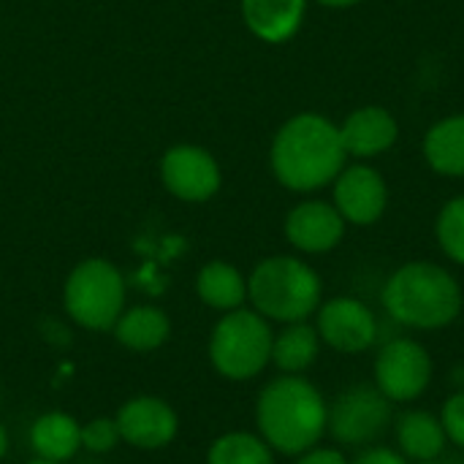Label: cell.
Listing matches in <instances>:
<instances>
[{"mask_svg": "<svg viewBox=\"0 0 464 464\" xmlns=\"http://www.w3.org/2000/svg\"><path fill=\"white\" fill-rule=\"evenodd\" d=\"M446 430L443 424L424 411H408L397 421V443L405 457L416 462H432L446 449Z\"/></svg>", "mask_w": 464, "mask_h": 464, "instance_id": "obj_18", "label": "cell"}, {"mask_svg": "<svg viewBox=\"0 0 464 464\" xmlns=\"http://www.w3.org/2000/svg\"><path fill=\"white\" fill-rule=\"evenodd\" d=\"M340 139L345 147L348 158L359 160H372L383 152H389L397 139H400V122L397 117L383 109V106H359L353 109L343 125H340Z\"/></svg>", "mask_w": 464, "mask_h": 464, "instance_id": "obj_14", "label": "cell"}, {"mask_svg": "<svg viewBox=\"0 0 464 464\" xmlns=\"http://www.w3.org/2000/svg\"><path fill=\"white\" fill-rule=\"evenodd\" d=\"M424 160L440 177H464V111L438 120L424 136Z\"/></svg>", "mask_w": 464, "mask_h": 464, "instance_id": "obj_16", "label": "cell"}, {"mask_svg": "<svg viewBox=\"0 0 464 464\" xmlns=\"http://www.w3.org/2000/svg\"><path fill=\"white\" fill-rule=\"evenodd\" d=\"M318 343H321V337L313 326H307L304 321L291 324L283 334L275 337L272 362L288 375L304 372L318 359Z\"/></svg>", "mask_w": 464, "mask_h": 464, "instance_id": "obj_21", "label": "cell"}, {"mask_svg": "<svg viewBox=\"0 0 464 464\" xmlns=\"http://www.w3.org/2000/svg\"><path fill=\"white\" fill-rule=\"evenodd\" d=\"M353 464H408V462L402 459V454H397V451H392V449H381V446H375V449L362 451Z\"/></svg>", "mask_w": 464, "mask_h": 464, "instance_id": "obj_26", "label": "cell"}, {"mask_svg": "<svg viewBox=\"0 0 464 464\" xmlns=\"http://www.w3.org/2000/svg\"><path fill=\"white\" fill-rule=\"evenodd\" d=\"M296 464H351L337 449H310L304 454H299Z\"/></svg>", "mask_w": 464, "mask_h": 464, "instance_id": "obj_27", "label": "cell"}, {"mask_svg": "<svg viewBox=\"0 0 464 464\" xmlns=\"http://www.w3.org/2000/svg\"><path fill=\"white\" fill-rule=\"evenodd\" d=\"M8 454V432L3 430V424H0V459Z\"/></svg>", "mask_w": 464, "mask_h": 464, "instance_id": "obj_29", "label": "cell"}, {"mask_svg": "<svg viewBox=\"0 0 464 464\" xmlns=\"http://www.w3.org/2000/svg\"><path fill=\"white\" fill-rule=\"evenodd\" d=\"M120 430L114 419H92L87 427H82V449L92 454H106L120 443Z\"/></svg>", "mask_w": 464, "mask_h": 464, "instance_id": "obj_24", "label": "cell"}, {"mask_svg": "<svg viewBox=\"0 0 464 464\" xmlns=\"http://www.w3.org/2000/svg\"><path fill=\"white\" fill-rule=\"evenodd\" d=\"M386 313L411 329H443L462 313V288L451 272L432 261L400 266L383 285Z\"/></svg>", "mask_w": 464, "mask_h": 464, "instance_id": "obj_3", "label": "cell"}, {"mask_svg": "<svg viewBox=\"0 0 464 464\" xmlns=\"http://www.w3.org/2000/svg\"><path fill=\"white\" fill-rule=\"evenodd\" d=\"M117 430L125 443L141 451H158L177 438L179 419L174 408L158 397H133L117 413Z\"/></svg>", "mask_w": 464, "mask_h": 464, "instance_id": "obj_11", "label": "cell"}, {"mask_svg": "<svg viewBox=\"0 0 464 464\" xmlns=\"http://www.w3.org/2000/svg\"><path fill=\"white\" fill-rule=\"evenodd\" d=\"M196 291L204 304L231 313V310H239L242 302L247 299V280L239 275L237 266L226 261H212L198 272Z\"/></svg>", "mask_w": 464, "mask_h": 464, "instance_id": "obj_20", "label": "cell"}, {"mask_svg": "<svg viewBox=\"0 0 464 464\" xmlns=\"http://www.w3.org/2000/svg\"><path fill=\"white\" fill-rule=\"evenodd\" d=\"M30 464H60V462H49V459H41V457H38V459H33Z\"/></svg>", "mask_w": 464, "mask_h": 464, "instance_id": "obj_30", "label": "cell"}, {"mask_svg": "<svg viewBox=\"0 0 464 464\" xmlns=\"http://www.w3.org/2000/svg\"><path fill=\"white\" fill-rule=\"evenodd\" d=\"M169 334H171L169 315L158 307H133L122 313L114 324V337L120 340V345L139 353L160 348L169 340Z\"/></svg>", "mask_w": 464, "mask_h": 464, "instance_id": "obj_19", "label": "cell"}, {"mask_svg": "<svg viewBox=\"0 0 464 464\" xmlns=\"http://www.w3.org/2000/svg\"><path fill=\"white\" fill-rule=\"evenodd\" d=\"M435 237L440 250L454 261L464 266V196H457L446 201V207L438 212L435 220Z\"/></svg>", "mask_w": 464, "mask_h": 464, "instance_id": "obj_23", "label": "cell"}, {"mask_svg": "<svg viewBox=\"0 0 464 464\" xmlns=\"http://www.w3.org/2000/svg\"><path fill=\"white\" fill-rule=\"evenodd\" d=\"M392 424V402L375 386H353L329 411L326 430L343 446H370Z\"/></svg>", "mask_w": 464, "mask_h": 464, "instance_id": "obj_7", "label": "cell"}, {"mask_svg": "<svg viewBox=\"0 0 464 464\" xmlns=\"http://www.w3.org/2000/svg\"><path fill=\"white\" fill-rule=\"evenodd\" d=\"M247 296L264 318L302 324L321 304V277L313 266L294 256H275L253 269Z\"/></svg>", "mask_w": 464, "mask_h": 464, "instance_id": "obj_4", "label": "cell"}, {"mask_svg": "<svg viewBox=\"0 0 464 464\" xmlns=\"http://www.w3.org/2000/svg\"><path fill=\"white\" fill-rule=\"evenodd\" d=\"M30 446L41 459L65 462L82 449V424L65 413H46L30 430Z\"/></svg>", "mask_w": 464, "mask_h": 464, "instance_id": "obj_17", "label": "cell"}, {"mask_svg": "<svg viewBox=\"0 0 464 464\" xmlns=\"http://www.w3.org/2000/svg\"><path fill=\"white\" fill-rule=\"evenodd\" d=\"M340 125L315 111L291 117L272 141V171L296 193H313L337 179L345 169Z\"/></svg>", "mask_w": 464, "mask_h": 464, "instance_id": "obj_1", "label": "cell"}, {"mask_svg": "<svg viewBox=\"0 0 464 464\" xmlns=\"http://www.w3.org/2000/svg\"><path fill=\"white\" fill-rule=\"evenodd\" d=\"M65 310L68 315L92 332L114 329L125 313V280L109 261H82L65 280Z\"/></svg>", "mask_w": 464, "mask_h": 464, "instance_id": "obj_6", "label": "cell"}, {"mask_svg": "<svg viewBox=\"0 0 464 464\" xmlns=\"http://www.w3.org/2000/svg\"><path fill=\"white\" fill-rule=\"evenodd\" d=\"M326 8H351V5H359L362 0H315Z\"/></svg>", "mask_w": 464, "mask_h": 464, "instance_id": "obj_28", "label": "cell"}, {"mask_svg": "<svg viewBox=\"0 0 464 464\" xmlns=\"http://www.w3.org/2000/svg\"><path fill=\"white\" fill-rule=\"evenodd\" d=\"M160 171L166 188L182 201H207L220 188V166L201 147H171Z\"/></svg>", "mask_w": 464, "mask_h": 464, "instance_id": "obj_12", "label": "cell"}, {"mask_svg": "<svg viewBox=\"0 0 464 464\" xmlns=\"http://www.w3.org/2000/svg\"><path fill=\"white\" fill-rule=\"evenodd\" d=\"M419 464H438V462H435V459H432V462H419Z\"/></svg>", "mask_w": 464, "mask_h": 464, "instance_id": "obj_31", "label": "cell"}, {"mask_svg": "<svg viewBox=\"0 0 464 464\" xmlns=\"http://www.w3.org/2000/svg\"><path fill=\"white\" fill-rule=\"evenodd\" d=\"M307 0H242V16L250 33L266 44L294 38L304 22Z\"/></svg>", "mask_w": 464, "mask_h": 464, "instance_id": "obj_15", "label": "cell"}, {"mask_svg": "<svg viewBox=\"0 0 464 464\" xmlns=\"http://www.w3.org/2000/svg\"><path fill=\"white\" fill-rule=\"evenodd\" d=\"M345 220L329 201H302L285 218V237L302 253H329L345 237Z\"/></svg>", "mask_w": 464, "mask_h": 464, "instance_id": "obj_13", "label": "cell"}, {"mask_svg": "<svg viewBox=\"0 0 464 464\" xmlns=\"http://www.w3.org/2000/svg\"><path fill=\"white\" fill-rule=\"evenodd\" d=\"M432 381V359L416 340L397 337L386 343L375 359V386L389 402H411L427 392Z\"/></svg>", "mask_w": 464, "mask_h": 464, "instance_id": "obj_8", "label": "cell"}, {"mask_svg": "<svg viewBox=\"0 0 464 464\" xmlns=\"http://www.w3.org/2000/svg\"><path fill=\"white\" fill-rule=\"evenodd\" d=\"M207 464H275L264 438L250 432H228L209 446Z\"/></svg>", "mask_w": 464, "mask_h": 464, "instance_id": "obj_22", "label": "cell"}, {"mask_svg": "<svg viewBox=\"0 0 464 464\" xmlns=\"http://www.w3.org/2000/svg\"><path fill=\"white\" fill-rule=\"evenodd\" d=\"M318 337L340 353H362L378 337V318L372 310L353 299L337 296L318 310Z\"/></svg>", "mask_w": 464, "mask_h": 464, "instance_id": "obj_10", "label": "cell"}, {"mask_svg": "<svg viewBox=\"0 0 464 464\" xmlns=\"http://www.w3.org/2000/svg\"><path fill=\"white\" fill-rule=\"evenodd\" d=\"M337 212L351 226H372L383 218L389 207V185L386 179L367 163L345 166L334 179V201Z\"/></svg>", "mask_w": 464, "mask_h": 464, "instance_id": "obj_9", "label": "cell"}, {"mask_svg": "<svg viewBox=\"0 0 464 464\" xmlns=\"http://www.w3.org/2000/svg\"><path fill=\"white\" fill-rule=\"evenodd\" d=\"M256 421L272 451L296 457L315 449L326 432L329 408L310 381L285 375L266 383L258 394Z\"/></svg>", "mask_w": 464, "mask_h": 464, "instance_id": "obj_2", "label": "cell"}, {"mask_svg": "<svg viewBox=\"0 0 464 464\" xmlns=\"http://www.w3.org/2000/svg\"><path fill=\"white\" fill-rule=\"evenodd\" d=\"M272 329L256 310H231L209 340L212 367L228 381H250L272 362Z\"/></svg>", "mask_w": 464, "mask_h": 464, "instance_id": "obj_5", "label": "cell"}, {"mask_svg": "<svg viewBox=\"0 0 464 464\" xmlns=\"http://www.w3.org/2000/svg\"><path fill=\"white\" fill-rule=\"evenodd\" d=\"M440 424L446 430V438L451 443H457L459 449H464V392L454 394L446 405H443V416Z\"/></svg>", "mask_w": 464, "mask_h": 464, "instance_id": "obj_25", "label": "cell"}]
</instances>
